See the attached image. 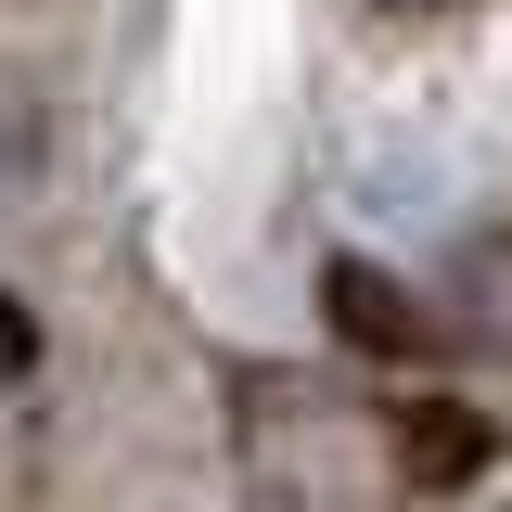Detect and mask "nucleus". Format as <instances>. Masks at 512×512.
Masks as SVG:
<instances>
[{"label":"nucleus","instance_id":"nucleus-1","mask_svg":"<svg viewBox=\"0 0 512 512\" xmlns=\"http://www.w3.org/2000/svg\"><path fill=\"white\" fill-rule=\"evenodd\" d=\"M39 180H52V116H39L26 77H0V218H13Z\"/></svg>","mask_w":512,"mask_h":512},{"label":"nucleus","instance_id":"nucleus-2","mask_svg":"<svg viewBox=\"0 0 512 512\" xmlns=\"http://www.w3.org/2000/svg\"><path fill=\"white\" fill-rule=\"evenodd\" d=\"M372 13H448V0H372Z\"/></svg>","mask_w":512,"mask_h":512}]
</instances>
